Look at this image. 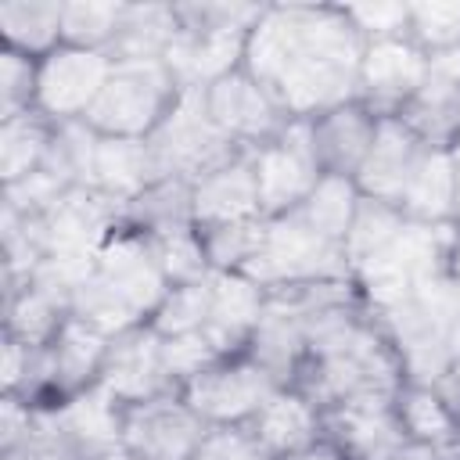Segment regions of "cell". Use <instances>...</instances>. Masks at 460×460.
Segmentation results:
<instances>
[{
	"label": "cell",
	"mask_w": 460,
	"mask_h": 460,
	"mask_svg": "<svg viewBox=\"0 0 460 460\" xmlns=\"http://www.w3.org/2000/svg\"><path fill=\"white\" fill-rule=\"evenodd\" d=\"M367 40L345 7H262L244 43V72L288 119H316L356 101Z\"/></svg>",
	"instance_id": "6da1fadb"
},
{
	"label": "cell",
	"mask_w": 460,
	"mask_h": 460,
	"mask_svg": "<svg viewBox=\"0 0 460 460\" xmlns=\"http://www.w3.org/2000/svg\"><path fill=\"white\" fill-rule=\"evenodd\" d=\"M402 377L410 385H438L460 356V288L442 273L381 316Z\"/></svg>",
	"instance_id": "7a4b0ae2"
},
{
	"label": "cell",
	"mask_w": 460,
	"mask_h": 460,
	"mask_svg": "<svg viewBox=\"0 0 460 460\" xmlns=\"http://www.w3.org/2000/svg\"><path fill=\"white\" fill-rule=\"evenodd\" d=\"M460 237V223H413L406 219L399 234L377 248L367 262L352 270V284L363 291L367 305L385 316L388 309L402 305L424 284L446 273L449 252Z\"/></svg>",
	"instance_id": "3957f363"
},
{
	"label": "cell",
	"mask_w": 460,
	"mask_h": 460,
	"mask_svg": "<svg viewBox=\"0 0 460 460\" xmlns=\"http://www.w3.org/2000/svg\"><path fill=\"white\" fill-rule=\"evenodd\" d=\"M176 101H180V83L162 58L115 61L97 104L86 111L83 122L97 137L147 140Z\"/></svg>",
	"instance_id": "277c9868"
},
{
	"label": "cell",
	"mask_w": 460,
	"mask_h": 460,
	"mask_svg": "<svg viewBox=\"0 0 460 460\" xmlns=\"http://www.w3.org/2000/svg\"><path fill=\"white\" fill-rule=\"evenodd\" d=\"M266 291L309 284V280H341L352 277L345 262V248L323 241L295 208L284 216H266L259 244L241 270Z\"/></svg>",
	"instance_id": "5b68a950"
},
{
	"label": "cell",
	"mask_w": 460,
	"mask_h": 460,
	"mask_svg": "<svg viewBox=\"0 0 460 460\" xmlns=\"http://www.w3.org/2000/svg\"><path fill=\"white\" fill-rule=\"evenodd\" d=\"M147 151L158 180H187L219 169L244 147H237L208 115L205 90H180V101L162 119V126L147 137Z\"/></svg>",
	"instance_id": "8992f818"
},
{
	"label": "cell",
	"mask_w": 460,
	"mask_h": 460,
	"mask_svg": "<svg viewBox=\"0 0 460 460\" xmlns=\"http://www.w3.org/2000/svg\"><path fill=\"white\" fill-rule=\"evenodd\" d=\"M115 58L108 50H86L61 43L47 58L36 61V97L32 111L54 126L83 122L86 111L97 104Z\"/></svg>",
	"instance_id": "52a82bcc"
},
{
	"label": "cell",
	"mask_w": 460,
	"mask_h": 460,
	"mask_svg": "<svg viewBox=\"0 0 460 460\" xmlns=\"http://www.w3.org/2000/svg\"><path fill=\"white\" fill-rule=\"evenodd\" d=\"M252 169L259 183L262 216H284L298 208L323 176L313 147V122L288 119V126L273 140L252 147Z\"/></svg>",
	"instance_id": "ba28073f"
},
{
	"label": "cell",
	"mask_w": 460,
	"mask_h": 460,
	"mask_svg": "<svg viewBox=\"0 0 460 460\" xmlns=\"http://www.w3.org/2000/svg\"><path fill=\"white\" fill-rule=\"evenodd\" d=\"M277 388L284 385H277V377L266 367H259L248 352H237L180 385V395L208 428H219L248 424Z\"/></svg>",
	"instance_id": "9c48e42d"
},
{
	"label": "cell",
	"mask_w": 460,
	"mask_h": 460,
	"mask_svg": "<svg viewBox=\"0 0 460 460\" xmlns=\"http://www.w3.org/2000/svg\"><path fill=\"white\" fill-rule=\"evenodd\" d=\"M208 424L180 392L122 406V446L140 460H194Z\"/></svg>",
	"instance_id": "30bf717a"
},
{
	"label": "cell",
	"mask_w": 460,
	"mask_h": 460,
	"mask_svg": "<svg viewBox=\"0 0 460 460\" xmlns=\"http://www.w3.org/2000/svg\"><path fill=\"white\" fill-rule=\"evenodd\" d=\"M424 75H428V50L417 47L410 36L370 40L359 58L356 101H363L377 119L399 115L417 97Z\"/></svg>",
	"instance_id": "8fae6325"
},
{
	"label": "cell",
	"mask_w": 460,
	"mask_h": 460,
	"mask_svg": "<svg viewBox=\"0 0 460 460\" xmlns=\"http://www.w3.org/2000/svg\"><path fill=\"white\" fill-rule=\"evenodd\" d=\"M205 108L212 122L244 151L273 140L288 126V115L280 111V104L244 68H234L230 75L205 86Z\"/></svg>",
	"instance_id": "7c38bea8"
},
{
	"label": "cell",
	"mask_w": 460,
	"mask_h": 460,
	"mask_svg": "<svg viewBox=\"0 0 460 460\" xmlns=\"http://www.w3.org/2000/svg\"><path fill=\"white\" fill-rule=\"evenodd\" d=\"M428 140L399 115H381L377 119V133H374V144L356 172V187L363 198H374V201H385V205H395L402 201L420 158L428 155Z\"/></svg>",
	"instance_id": "4fadbf2b"
},
{
	"label": "cell",
	"mask_w": 460,
	"mask_h": 460,
	"mask_svg": "<svg viewBox=\"0 0 460 460\" xmlns=\"http://www.w3.org/2000/svg\"><path fill=\"white\" fill-rule=\"evenodd\" d=\"M97 385H104L122 406L176 392L162 363V334L151 323H137L122 334H111Z\"/></svg>",
	"instance_id": "5bb4252c"
},
{
	"label": "cell",
	"mask_w": 460,
	"mask_h": 460,
	"mask_svg": "<svg viewBox=\"0 0 460 460\" xmlns=\"http://www.w3.org/2000/svg\"><path fill=\"white\" fill-rule=\"evenodd\" d=\"M259 216H262V205H259L252 151L234 155L230 162H223L219 169H212L190 183V219H194L198 234L248 223Z\"/></svg>",
	"instance_id": "9a60e30c"
},
{
	"label": "cell",
	"mask_w": 460,
	"mask_h": 460,
	"mask_svg": "<svg viewBox=\"0 0 460 460\" xmlns=\"http://www.w3.org/2000/svg\"><path fill=\"white\" fill-rule=\"evenodd\" d=\"M320 413L323 438H331L345 460H392L410 438L395 402H349Z\"/></svg>",
	"instance_id": "2e32d148"
},
{
	"label": "cell",
	"mask_w": 460,
	"mask_h": 460,
	"mask_svg": "<svg viewBox=\"0 0 460 460\" xmlns=\"http://www.w3.org/2000/svg\"><path fill=\"white\" fill-rule=\"evenodd\" d=\"M108 345H111V334H104L93 323L68 313V320L47 345V392H54L61 402V399L97 385Z\"/></svg>",
	"instance_id": "e0dca14e"
},
{
	"label": "cell",
	"mask_w": 460,
	"mask_h": 460,
	"mask_svg": "<svg viewBox=\"0 0 460 460\" xmlns=\"http://www.w3.org/2000/svg\"><path fill=\"white\" fill-rule=\"evenodd\" d=\"M155 176V162L147 151V140H119V137H97L86 151L83 162V187L101 190L104 198L129 205L144 187H151Z\"/></svg>",
	"instance_id": "ac0fdd59"
},
{
	"label": "cell",
	"mask_w": 460,
	"mask_h": 460,
	"mask_svg": "<svg viewBox=\"0 0 460 460\" xmlns=\"http://www.w3.org/2000/svg\"><path fill=\"white\" fill-rule=\"evenodd\" d=\"M266 309V288L234 270H212V309L205 334L216 341L223 356H237L248 349V338Z\"/></svg>",
	"instance_id": "d6986e66"
},
{
	"label": "cell",
	"mask_w": 460,
	"mask_h": 460,
	"mask_svg": "<svg viewBox=\"0 0 460 460\" xmlns=\"http://www.w3.org/2000/svg\"><path fill=\"white\" fill-rule=\"evenodd\" d=\"M309 122H313V147H316L320 169L356 180V172L374 144L377 115L363 101H349V104H338V108L309 119Z\"/></svg>",
	"instance_id": "ffe728a7"
},
{
	"label": "cell",
	"mask_w": 460,
	"mask_h": 460,
	"mask_svg": "<svg viewBox=\"0 0 460 460\" xmlns=\"http://www.w3.org/2000/svg\"><path fill=\"white\" fill-rule=\"evenodd\" d=\"M255 438L262 442V449L273 460H288L302 449H309L313 442L323 438V413L316 402H309L298 388H277L259 413L248 420Z\"/></svg>",
	"instance_id": "44dd1931"
},
{
	"label": "cell",
	"mask_w": 460,
	"mask_h": 460,
	"mask_svg": "<svg viewBox=\"0 0 460 460\" xmlns=\"http://www.w3.org/2000/svg\"><path fill=\"white\" fill-rule=\"evenodd\" d=\"M54 417H58L61 431L86 456L122 446V402L104 385H90V388L61 399L54 406Z\"/></svg>",
	"instance_id": "7402d4cb"
},
{
	"label": "cell",
	"mask_w": 460,
	"mask_h": 460,
	"mask_svg": "<svg viewBox=\"0 0 460 460\" xmlns=\"http://www.w3.org/2000/svg\"><path fill=\"white\" fill-rule=\"evenodd\" d=\"M456 205H460V172L453 151L428 147L399 201V212L413 223H456Z\"/></svg>",
	"instance_id": "603a6c76"
},
{
	"label": "cell",
	"mask_w": 460,
	"mask_h": 460,
	"mask_svg": "<svg viewBox=\"0 0 460 460\" xmlns=\"http://www.w3.org/2000/svg\"><path fill=\"white\" fill-rule=\"evenodd\" d=\"M0 36L7 50L22 58H47L61 47V4L43 0H7L0 4Z\"/></svg>",
	"instance_id": "cb8c5ba5"
},
{
	"label": "cell",
	"mask_w": 460,
	"mask_h": 460,
	"mask_svg": "<svg viewBox=\"0 0 460 460\" xmlns=\"http://www.w3.org/2000/svg\"><path fill=\"white\" fill-rule=\"evenodd\" d=\"M68 320V302L54 291H43L36 284H22L11 288L7 298V331L11 338H18L29 349H47L54 341V334L61 331V323Z\"/></svg>",
	"instance_id": "d4e9b609"
},
{
	"label": "cell",
	"mask_w": 460,
	"mask_h": 460,
	"mask_svg": "<svg viewBox=\"0 0 460 460\" xmlns=\"http://www.w3.org/2000/svg\"><path fill=\"white\" fill-rule=\"evenodd\" d=\"M359 187L352 176H334V172H323L316 180V187L309 190V198L295 208L323 241L331 244H341L345 248V234L352 226V216L359 208Z\"/></svg>",
	"instance_id": "484cf974"
},
{
	"label": "cell",
	"mask_w": 460,
	"mask_h": 460,
	"mask_svg": "<svg viewBox=\"0 0 460 460\" xmlns=\"http://www.w3.org/2000/svg\"><path fill=\"white\" fill-rule=\"evenodd\" d=\"M395 413L413 442H428L435 449L449 446L460 435V417L449 410L435 385H402L395 395Z\"/></svg>",
	"instance_id": "4316f807"
},
{
	"label": "cell",
	"mask_w": 460,
	"mask_h": 460,
	"mask_svg": "<svg viewBox=\"0 0 460 460\" xmlns=\"http://www.w3.org/2000/svg\"><path fill=\"white\" fill-rule=\"evenodd\" d=\"M50 144H54V122H47L43 115L25 111L18 119H7L0 126V176H4V187L32 176L36 169H43V162L50 155Z\"/></svg>",
	"instance_id": "83f0119b"
},
{
	"label": "cell",
	"mask_w": 460,
	"mask_h": 460,
	"mask_svg": "<svg viewBox=\"0 0 460 460\" xmlns=\"http://www.w3.org/2000/svg\"><path fill=\"white\" fill-rule=\"evenodd\" d=\"M126 4H61V43L86 50H111Z\"/></svg>",
	"instance_id": "f1b7e54d"
},
{
	"label": "cell",
	"mask_w": 460,
	"mask_h": 460,
	"mask_svg": "<svg viewBox=\"0 0 460 460\" xmlns=\"http://www.w3.org/2000/svg\"><path fill=\"white\" fill-rule=\"evenodd\" d=\"M406 223V216L395 208V205H385V201H374V198H359V208L352 216V226L345 234V262H349V273L367 262L377 248H385L399 226Z\"/></svg>",
	"instance_id": "f546056e"
},
{
	"label": "cell",
	"mask_w": 460,
	"mask_h": 460,
	"mask_svg": "<svg viewBox=\"0 0 460 460\" xmlns=\"http://www.w3.org/2000/svg\"><path fill=\"white\" fill-rule=\"evenodd\" d=\"M208 309H212V273H208L205 280L169 288L165 298H162V305L155 309V316H151L147 323H151L162 338L190 334V331H205Z\"/></svg>",
	"instance_id": "4dcf8cb0"
},
{
	"label": "cell",
	"mask_w": 460,
	"mask_h": 460,
	"mask_svg": "<svg viewBox=\"0 0 460 460\" xmlns=\"http://www.w3.org/2000/svg\"><path fill=\"white\" fill-rule=\"evenodd\" d=\"M155 244V259L169 280V288L176 284H194V280H205L212 273V262H208V252H205V241L194 226L187 230H176V234H162V237H151Z\"/></svg>",
	"instance_id": "1f68e13d"
},
{
	"label": "cell",
	"mask_w": 460,
	"mask_h": 460,
	"mask_svg": "<svg viewBox=\"0 0 460 460\" xmlns=\"http://www.w3.org/2000/svg\"><path fill=\"white\" fill-rule=\"evenodd\" d=\"M219 359H226V356L216 349V341L205 331L162 338V363H165V374L176 392H180V385H187L190 377H198L201 370H208Z\"/></svg>",
	"instance_id": "d6a6232c"
},
{
	"label": "cell",
	"mask_w": 460,
	"mask_h": 460,
	"mask_svg": "<svg viewBox=\"0 0 460 460\" xmlns=\"http://www.w3.org/2000/svg\"><path fill=\"white\" fill-rule=\"evenodd\" d=\"M4 460H90V456L61 431L54 410H36L32 431L11 449H4Z\"/></svg>",
	"instance_id": "836d02e7"
},
{
	"label": "cell",
	"mask_w": 460,
	"mask_h": 460,
	"mask_svg": "<svg viewBox=\"0 0 460 460\" xmlns=\"http://www.w3.org/2000/svg\"><path fill=\"white\" fill-rule=\"evenodd\" d=\"M410 40L428 54L460 47V4H417L410 7Z\"/></svg>",
	"instance_id": "e575fe53"
},
{
	"label": "cell",
	"mask_w": 460,
	"mask_h": 460,
	"mask_svg": "<svg viewBox=\"0 0 460 460\" xmlns=\"http://www.w3.org/2000/svg\"><path fill=\"white\" fill-rule=\"evenodd\" d=\"M32 97H36V61L4 47V54H0V119L7 122V119L32 111Z\"/></svg>",
	"instance_id": "d590c367"
},
{
	"label": "cell",
	"mask_w": 460,
	"mask_h": 460,
	"mask_svg": "<svg viewBox=\"0 0 460 460\" xmlns=\"http://www.w3.org/2000/svg\"><path fill=\"white\" fill-rule=\"evenodd\" d=\"M194 460H273L255 438L252 424H219L208 428Z\"/></svg>",
	"instance_id": "8d00e7d4"
},
{
	"label": "cell",
	"mask_w": 460,
	"mask_h": 460,
	"mask_svg": "<svg viewBox=\"0 0 460 460\" xmlns=\"http://www.w3.org/2000/svg\"><path fill=\"white\" fill-rule=\"evenodd\" d=\"M349 22L359 29V36L385 40V36H410V7L406 4H374V7H345Z\"/></svg>",
	"instance_id": "74e56055"
},
{
	"label": "cell",
	"mask_w": 460,
	"mask_h": 460,
	"mask_svg": "<svg viewBox=\"0 0 460 460\" xmlns=\"http://www.w3.org/2000/svg\"><path fill=\"white\" fill-rule=\"evenodd\" d=\"M435 388L442 392V399L449 402V410L460 417V356H456V363L449 367V374H446V377H442Z\"/></svg>",
	"instance_id": "f35d334b"
},
{
	"label": "cell",
	"mask_w": 460,
	"mask_h": 460,
	"mask_svg": "<svg viewBox=\"0 0 460 460\" xmlns=\"http://www.w3.org/2000/svg\"><path fill=\"white\" fill-rule=\"evenodd\" d=\"M392 460H442V453H438L435 446H428V442H413V438H406L402 449H399Z\"/></svg>",
	"instance_id": "ab89813d"
},
{
	"label": "cell",
	"mask_w": 460,
	"mask_h": 460,
	"mask_svg": "<svg viewBox=\"0 0 460 460\" xmlns=\"http://www.w3.org/2000/svg\"><path fill=\"white\" fill-rule=\"evenodd\" d=\"M288 460H345V456L338 453V446L331 438H320V442H313L309 449H302V453H295Z\"/></svg>",
	"instance_id": "60d3db41"
},
{
	"label": "cell",
	"mask_w": 460,
	"mask_h": 460,
	"mask_svg": "<svg viewBox=\"0 0 460 460\" xmlns=\"http://www.w3.org/2000/svg\"><path fill=\"white\" fill-rule=\"evenodd\" d=\"M446 277L460 288V237H456V244H453V252H449V262H446Z\"/></svg>",
	"instance_id": "b9f144b4"
},
{
	"label": "cell",
	"mask_w": 460,
	"mask_h": 460,
	"mask_svg": "<svg viewBox=\"0 0 460 460\" xmlns=\"http://www.w3.org/2000/svg\"><path fill=\"white\" fill-rule=\"evenodd\" d=\"M90 460H140V456H137V453H129L126 446H115V449L97 453V456H90Z\"/></svg>",
	"instance_id": "7bdbcfd3"
},
{
	"label": "cell",
	"mask_w": 460,
	"mask_h": 460,
	"mask_svg": "<svg viewBox=\"0 0 460 460\" xmlns=\"http://www.w3.org/2000/svg\"><path fill=\"white\" fill-rule=\"evenodd\" d=\"M449 151H453V162H456V172H460V137L453 140V147H449Z\"/></svg>",
	"instance_id": "ee69618b"
},
{
	"label": "cell",
	"mask_w": 460,
	"mask_h": 460,
	"mask_svg": "<svg viewBox=\"0 0 460 460\" xmlns=\"http://www.w3.org/2000/svg\"><path fill=\"white\" fill-rule=\"evenodd\" d=\"M456 223H460V205H456Z\"/></svg>",
	"instance_id": "f6af8a7d"
}]
</instances>
